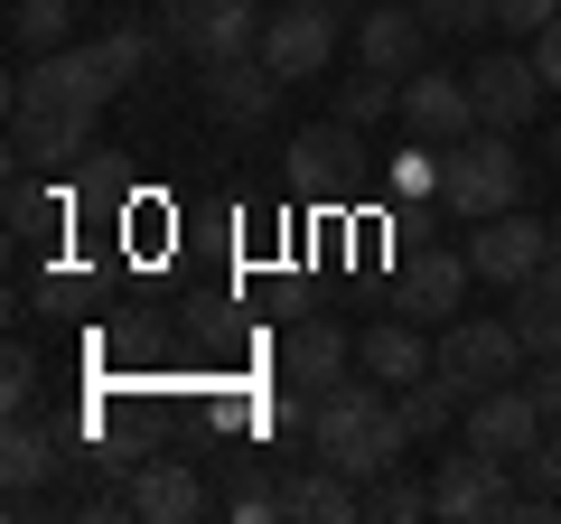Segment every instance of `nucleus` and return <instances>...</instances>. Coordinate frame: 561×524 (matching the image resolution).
Wrapping results in <instances>:
<instances>
[{
  "label": "nucleus",
  "instance_id": "nucleus-4",
  "mask_svg": "<svg viewBox=\"0 0 561 524\" xmlns=\"http://www.w3.org/2000/svg\"><path fill=\"white\" fill-rule=\"evenodd\" d=\"M515 468L486 459V449L459 441V459H440V478H431V515L440 524H515Z\"/></svg>",
  "mask_w": 561,
  "mask_h": 524
},
{
  "label": "nucleus",
  "instance_id": "nucleus-11",
  "mask_svg": "<svg viewBox=\"0 0 561 524\" xmlns=\"http://www.w3.org/2000/svg\"><path fill=\"white\" fill-rule=\"evenodd\" d=\"M468 94H478V122L486 132H524V122L542 113V66H534V47H496L486 66H468Z\"/></svg>",
  "mask_w": 561,
  "mask_h": 524
},
{
  "label": "nucleus",
  "instance_id": "nucleus-14",
  "mask_svg": "<svg viewBox=\"0 0 561 524\" xmlns=\"http://www.w3.org/2000/svg\"><path fill=\"white\" fill-rule=\"evenodd\" d=\"M280 103V66L262 57V47H243V57H216L206 66V113L234 122V132H253V122H272Z\"/></svg>",
  "mask_w": 561,
  "mask_h": 524
},
{
  "label": "nucleus",
  "instance_id": "nucleus-19",
  "mask_svg": "<svg viewBox=\"0 0 561 524\" xmlns=\"http://www.w3.org/2000/svg\"><path fill=\"white\" fill-rule=\"evenodd\" d=\"M280 515H300V524H356V515H365V487L337 478L328 459L280 468Z\"/></svg>",
  "mask_w": 561,
  "mask_h": 524
},
{
  "label": "nucleus",
  "instance_id": "nucleus-32",
  "mask_svg": "<svg viewBox=\"0 0 561 524\" xmlns=\"http://www.w3.org/2000/svg\"><path fill=\"white\" fill-rule=\"evenodd\" d=\"M496 20H505V38H542L561 20V0H496Z\"/></svg>",
  "mask_w": 561,
  "mask_h": 524
},
{
  "label": "nucleus",
  "instance_id": "nucleus-17",
  "mask_svg": "<svg viewBox=\"0 0 561 524\" xmlns=\"http://www.w3.org/2000/svg\"><path fill=\"white\" fill-rule=\"evenodd\" d=\"M431 365H440V346L421 338V319H402V309H393V319H375V328L356 338V375L393 384V394H402V384H421Z\"/></svg>",
  "mask_w": 561,
  "mask_h": 524
},
{
  "label": "nucleus",
  "instance_id": "nucleus-5",
  "mask_svg": "<svg viewBox=\"0 0 561 524\" xmlns=\"http://www.w3.org/2000/svg\"><path fill=\"white\" fill-rule=\"evenodd\" d=\"M160 38L179 47L187 66H216V57L262 47V10L253 0H160Z\"/></svg>",
  "mask_w": 561,
  "mask_h": 524
},
{
  "label": "nucleus",
  "instance_id": "nucleus-9",
  "mask_svg": "<svg viewBox=\"0 0 561 524\" xmlns=\"http://www.w3.org/2000/svg\"><path fill=\"white\" fill-rule=\"evenodd\" d=\"M459 291H468V243L449 253V243H412V253L393 262V309L421 328H449L459 319Z\"/></svg>",
  "mask_w": 561,
  "mask_h": 524
},
{
  "label": "nucleus",
  "instance_id": "nucleus-21",
  "mask_svg": "<svg viewBox=\"0 0 561 524\" xmlns=\"http://www.w3.org/2000/svg\"><path fill=\"white\" fill-rule=\"evenodd\" d=\"M505 319L524 328L534 356H561V262H542L534 282H515V309H505Z\"/></svg>",
  "mask_w": 561,
  "mask_h": 524
},
{
  "label": "nucleus",
  "instance_id": "nucleus-35",
  "mask_svg": "<svg viewBox=\"0 0 561 524\" xmlns=\"http://www.w3.org/2000/svg\"><path fill=\"white\" fill-rule=\"evenodd\" d=\"M552 262H561V216H552Z\"/></svg>",
  "mask_w": 561,
  "mask_h": 524
},
{
  "label": "nucleus",
  "instance_id": "nucleus-34",
  "mask_svg": "<svg viewBox=\"0 0 561 524\" xmlns=\"http://www.w3.org/2000/svg\"><path fill=\"white\" fill-rule=\"evenodd\" d=\"M534 66H542V84H552V94H561V20H552V29H542V38H534Z\"/></svg>",
  "mask_w": 561,
  "mask_h": 524
},
{
  "label": "nucleus",
  "instance_id": "nucleus-18",
  "mask_svg": "<svg viewBox=\"0 0 561 524\" xmlns=\"http://www.w3.org/2000/svg\"><path fill=\"white\" fill-rule=\"evenodd\" d=\"M122 497H131L140 524H197V515H206V478H197L187 459H150V468H131V487H122Z\"/></svg>",
  "mask_w": 561,
  "mask_h": 524
},
{
  "label": "nucleus",
  "instance_id": "nucleus-24",
  "mask_svg": "<svg viewBox=\"0 0 561 524\" xmlns=\"http://www.w3.org/2000/svg\"><path fill=\"white\" fill-rule=\"evenodd\" d=\"M383 187H393L402 206L440 197V187H449V141H421V132H412V150H393V169H383Z\"/></svg>",
  "mask_w": 561,
  "mask_h": 524
},
{
  "label": "nucleus",
  "instance_id": "nucleus-1",
  "mask_svg": "<svg viewBox=\"0 0 561 524\" xmlns=\"http://www.w3.org/2000/svg\"><path fill=\"white\" fill-rule=\"evenodd\" d=\"M402 449H412V422H402L393 384H328V394H309V459H328L337 478L375 487L383 468H402Z\"/></svg>",
  "mask_w": 561,
  "mask_h": 524
},
{
  "label": "nucleus",
  "instance_id": "nucleus-10",
  "mask_svg": "<svg viewBox=\"0 0 561 524\" xmlns=\"http://www.w3.org/2000/svg\"><path fill=\"white\" fill-rule=\"evenodd\" d=\"M542 262H552V225L524 216V206H505V216H478V235H468V272L478 282H534Z\"/></svg>",
  "mask_w": 561,
  "mask_h": 524
},
{
  "label": "nucleus",
  "instance_id": "nucleus-31",
  "mask_svg": "<svg viewBox=\"0 0 561 524\" xmlns=\"http://www.w3.org/2000/svg\"><path fill=\"white\" fill-rule=\"evenodd\" d=\"M515 478H524V487H542V497H561V422L542 431L534 449H524V468H515Z\"/></svg>",
  "mask_w": 561,
  "mask_h": 524
},
{
  "label": "nucleus",
  "instance_id": "nucleus-16",
  "mask_svg": "<svg viewBox=\"0 0 561 524\" xmlns=\"http://www.w3.org/2000/svg\"><path fill=\"white\" fill-rule=\"evenodd\" d=\"M402 122H412L421 141H468L478 132V94H468V76L421 66V76H402Z\"/></svg>",
  "mask_w": 561,
  "mask_h": 524
},
{
  "label": "nucleus",
  "instance_id": "nucleus-12",
  "mask_svg": "<svg viewBox=\"0 0 561 524\" xmlns=\"http://www.w3.org/2000/svg\"><path fill=\"white\" fill-rule=\"evenodd\" d=\"M356 169H365V132L356 122H309L300 141H290V187H300V197H346V187H356Z\"/></svg>",
  "mask_w": 561,
  "mask_h": 524
},
{
  "label": "nucleus",
  "instance_id": "nucleus-8",
  "mask_svg": "<svg viewBox=\"0 0 561 524\" xmlns=\"http://www.w3.org/2000/svg\"><path fill=\"white\" fill-rule=\"evenodd\" d=\"M346 20H337V0H290V10H272L262 20V57L280 66V84H309L328 57H337Z\"/></svg>",
  "mask_w": 561,
  "mask_h": 524
},
{
  "label": "nucleus",
  "instance_id": "nucleus-2",
  "mask_svg": "<svg viewBox=\"0 0 561 524\" xmlns=\"http://www.w3.org/2000/svg\"><path fill=\"white\" fill-rule=\"evenodd\" d=\"M113 66H103V47H47V57H20V76H10V132H28V122H94L103 103H113Z\"/></svg>",
  "mask_w": 561,
  "mask_h": 524
},
{
  "label": "nucleus",
  "instance_id": "nucleus-25",
  "mask_svg": "<svg viewBox=\"0 0 561 524\" xmlns=\"http://www.w3.org/2000/svg\"><path fill=\"white\" fill-rule=\"evenodd\" d=\"M383 113H402V76H375V66H365V76H346V84H337V122L375 132Z\"/></svg>",
  "mask_w": 561,
  "mask_h": 524
},
{
  "label": "nucleus",
  "instance_id": "nucleus-37",
  "mask_svg": "<svg viewBox=\"0 0 561 524\" xmlns=\"http://www.w3.org/2000/svg\"><path fill=\"white\" fill-rule=\"evenodd\" d=\"M365 10H375V0H365Z\"/></svg>",
  "mask_w": 561,
  "mask_h": 524
},
{
  "label": "nucleus",
  "instance_id": "nucleus-26",
  "mask_svg": "<svg viewBox=\"0 0 561 524\" xmlns=\"http://www.w3.org/2000/svg\"><path fill=\"white\" fill-rule=\"evenodd\" d=\"M365 515H375V524H421V515H431V478H402V468H383V478L365 487Z\"/></svg>",
  "mask_w": 561,
  "mask_h": 524
},
{
  "label": "nucleus",
  "instance_id": "nucleus-22",
  "mask_svg": "<svg viewBox=\"0 0 561 524\" xmlns=\"http://www.w3.org/2000/svg\"><path fill=\"white\" fill-rule=\"evenodd\" d=\"M393 403H402V422H412V441H440V431H449V422H459V412H468V394H459V384L440 375V365H431V375H421V384H402Z\"/></svg>",
  "mask_w": 561,
  "mask_h": 524
},
{
  "label": "nucleus",
  "instance_id": "nucleus-15",
  "mask_svg": "<svg viewBox=\"0 0 561 524\" xmlns=\"http://www.w3.org/2000/svg\"><path fill=\"white\" fill-rule=\"evenodd\" d=\"M356 375V338H346L337 319H290V338H280V384H300V394H328V384Z\"/></svg>",
  "mask_w": 561,
  "mask_h": 524
},
{
  "label": "nucleus",
  "instance_id": "nucleus-13",
  "mask_svg": "<svg viewBox=\"0 0 561 524\" xmlns=\"http://www.w3.org/2000/svg\"><path fill=\"white\" fill-rule=\"evenodd\" d=\"M431 38H440V29L421 20L412 0H375L356 20V57L375 66V76H421V66H431Z\"/></svg>",
  "mask_w": 561,
  "mask_h": 524
},
{
  "label": "nucleus",
  "instance_id": "nucleus-23",
  "mask_svg": "<svg viewBox=\"0 0 561 524\" xmlns=\"http://www.w3.org/2000/svg\"><path fill=\"white\" fill-rule=\"evenodd\" d=\"M10 47H20V57L76 47V0H10Z\"/></svg>",
  "mask_w": 561,
  "mask_h": 524
},
{
  "label": "nucleus",
  "instance_id": "nucleus-27",
  "mask_svg": "<svg viewBox=\"0 0 561 524\" xmlns=\"http://www.w3.org/2000/svg\"><path fill=\"white\" fill-rule=\"evenodd\" d=\"M47 225H57V197L20 169V179H10V235H20V243H47Z\"/></svg>",
  "mask_w": 561,
  "mask_h": 524
},
{
  "label": "nucleus",
  "instance_id": "nucleus-3",
  "mask_svg": "<svg viewBox=\"0 0 561 524\" xmlns=\"http://www.w3.org/2000/svg\"><path fill=\"white\" fill-rule=\"evenodd\" d=\"M449 206H459L468 225L478 216H505V206H524V160H515V132H468V141H449Z\"/></svg>",
  "mask_w": 561,
  "mask_h": 524
},
{
  "label": "nucleus",
  "instance_id": "nucleus-20",
  "mask_svg": "<svg viewBox=\"0 0 561 524\" xmlns=\"http://www.w3.org/2000/svg\"><path fill=\"white\" fill-rule=\"evenodd\" d=\"M0 478H10V497H47V487L66 478V441L38 422V412L10 422V441H0Z\"/></svg>",
  "mask_w": 561,
  "mask_h": 524
},
{
  "label": "nucleus",
  "instance_id": "nucleus-29",
  "mask_svg": "<svg viewBox=\"0 0 561 524\" xmlns=\"http://www.w3.org/2000/svg\"><path fill=\"white\" fill-rule=\"evenodd\" d=\"M225 515H243V524H272V515H280V478H262V468H243V478L225 487Z\"/></svg>",
  "mask_w": 561,
  "mask_h": 524
},
{
  "label": "nucleus",
  "instance_id": "nucleus-33",
  "mask_svg": "<svg viewBox=\"0 0 561 524\" xmlns=\"http://www.w3.org/2000/svg\"><path fill=\"white\" fill-rule=\"evenodd\" d=\"M524 394H534V403H542V412H552V422H561V356H542L534 375H524Z\"/></svg>",
  "mask_w": 561,
  "mask_h": 524
},
{
  "label": "nucleus",
  "instance_id": "nucleus-7",
  "mask_svg": "<svg viewBox=\"0 0 561 524\" xmlns=\"http://www.w3.org/2000/svg\"><path fill=\"white\" fill-rule=\"evenodd\" d=\"M552 431V412L524 394V375L515 384H486V394H468V412H459V441L468 449H486V459H505V468H524V449Z\"/></svg>",
  "mask_w": 561,
  "mask_h": 524
},
{
  "label": "nucleus",
  "instance_id": "nucleus-6",
  "mask_svg": "<svg viewBox=\"0 0 561 524\" xmlns=\"http://www.w3.org/2000/svg\"><path fill=\"white\" fill-rule=\"evenodd\" d=\"M524 328L515 319H449L440 328V375L459 384V394H486V384H515L524 375Z\"/></svg>",
  "mask_w": 561,
  "mask_h": 524
},
{
  "label": "nucleus",
  "instance_id": "nucleus-36",
  "mask_svg": "<svg viewBox=\"0 0 561 524\" xmlns=\"http://www.w3.org/2000/svg\"><path fill=\"white\" fill-rule=\"evenodd\" d=\"M552 160H561V122H552Z\"/></svg>",
  "mask_w": 561,
  "mask_h": 524
},
{
  "label": "nucleus",
  "instance_id": "nucleus-28",
  "mask_svg": "<svg viewBox=\"0 0 561 524\" xmlns=\"http://www.w3.org/2000/svg\"><path fill=\"white\" fill-rule=\"evenodd\" d=\"M0 403H10V422L38 412V356H28V338H10V356H0Z\"/></svg>",
  "mask_w": 561,
  "mask_h": 524
},
{
  "label": "nucleus",
  "instance_id": "nucleus-30",
  "mask_svg": "<svg viewBox=\"0 0 561 524\" xmlns=\"http://www.w3.org/2000/svg\"><path fill=\"white\" fill-rule=\"evenodd\" d=\"M412 10H421L431 29H440V38H468V29H486V20H496V0H412Z\"/></svg>",
  "mask_w": 561,
  "mask_h": 524
}]
</instances>
